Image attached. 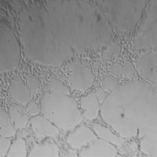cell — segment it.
<instances>
[{
	"mask_svg": "<svg viewBox=\"0 0 157 157\" xmlns=\"http://www.w3.org/2000/svg\"><path fill=\"white\" fill-rule=\"evenodd\" d=\"M26 82H27V86L32 92H36L37 90H39L40 88V85H41V82L39 78L32 76V75L26 76Z\"/></svg>",
	"mask_w": 157,
	"mask_h": 157,
	"instance_id": "2e32d148",
	"label": "cell"
},
{
	"mask_svg": "<svg viewBox=\"0 0 157 157\" xmlns=\"http://www.w3.org/2000/svg\"><path fill=\"white\" fill-rule=\"evenodd\" d=\"M80 105L83 110L84 117L89 120H94L99 113V101L95 92H91L80 100Z\"/></svg>",
	"mask_w": 157,
	"mask_h": 157,
	"instance_id": "8992f818",
	"label": "cell"
},
{
	"mask_svg": "<svg viewBox=\"0 0 157 157\" xmlns=\"http://www.w3.org/2000/svg\"><path fill=\"white\" fill-rule=\"evenodd\" d=\"M10 94L13 100L23 105L29 103L32 98L30 89L21 80L10 81Z\"/></svg>",
	"mask_w": 157,
	"mask_h": 157,
	"instance_id": "5b68a950",
	"label": "cell"
},
{
	"mask_svg": "<svg viewBox=\"0 0 157 157\" xmlns=\"http://www.w3.org/2000/svg\"><path fill=\"white\" fill-rule=\"evenodd\" d=\"M104 90L102 88H99V89L97 90V91L95 92L97 95V98H98V101H99V103H102L104 102V100L105 99L106 96H107V94L105 92H104Z\"/></svg>",
	"mask_w": 157,
	"mask_h": 157,
	"instance_id": "ac0fdd59",
	"label": "cell"
},
{
	"mask_svg": "<svg viewBox=\"0 0 157 157\" xmlns=\"http://www.w3.org/2000/svg\"><path fill=\"white\" fill-rule=\"evenodd\" d=\"M8 157H25L27 156V146L25 139L17 137L10 148L7 154Z\"/></svg>",
	"mask_w": 157,
	"mask_h": 157,
	"instance_id": "7c38bea8",
	"label": "cell"
},
{
	"mask_svg": "<svg viewBox=\"0 0 157 157\" xmlns=\"http://www.w3.org/2000/svg\"><path fill=\"white\" fill-rule=\"evenodd\" d=\"M68 78L71 86L78 78L75 90H84L92 86L94 82V76L92 71L81 61H75L68 67Z\"/></svg>",
	"mask_w": 157,
	"mask_h": 157,
	"instance_id": "6da1fadb",
	"label": "cell"
},
{
	"mask_svg": "<svg viewBox=\"0 0 157 157\" xmlns=\"http://www.w3.org/2000/svg\"><path fill=\"white\" fill-rule=\"evenodd\" d=\"M121 54V47L113 41L109 42L102 51V58L104 61H109L113 57H119Z\"/></svg>",
	"mask_w": 157,
	"mask_h": 157,
	"instance_id": "4fadbf2b",
	"label": "cell"
},
{
	"mask_svg": "<svg viewBox=\"0 0 157 157\" xmlns=\"http://www.w3.org/2000/svg\"><path fill=\"white\" fill-rule=\"evenodd\" d=\"M0 134L6 137H12L16 134V128L12 124L10 117L6 111L0 109Z\"/></svg>",
	"mask_w": 157,
	"mask_h": 157,
	"instance_id": "30bf717a",
	"label": "cell"
},
{
	"mask_svg": "<svg viewBox=\"0 0 157 157\" xmlns=\"http://www.w3.org/2000/svg\"><path fill=\"white\" fill-rule=\"evenodd\" d=\"M110 73L114 75L134 77L135 75V68L132 62L126 61L123 64L114 63L110 68Z\"/></svg>",
	"mask_w": 157,
	"mask_h": 157,
	"instance_id": "8fae6325",
	"label": "cell"
},
{
	"mask_svg": "<svg viewBox=\"0 0 157 157\" xmlns=\"http://www.w3.org/2000/svg\"><path fill=\"white\" fill-rule=\"evenodd\" d=\"M60 150L58 145L52 143L38 144L35 143L34 146L29 152V156H60Z\"/></svg>",
	"mask_w": 157,
	"mask_h": 157,
	"instance_id": "ba28073f",
	"label": "cell"
},
{
	"mask_svg": "<svg viewBox=\"0 0 157 157\" xmlns=\"http://www.w3.org/2000/svg\"><path fill=\"white\" fill-rule=\"evenodd\" d=\"M32 131L39 137H56L59 134V130L47 119L41 116H36L30 120Z\"/></svg>",
	"mask_w": 157,
	"mask_h": 157,
	"instance_id": "3957f363",
	"label": "cell"
},
{
	"mask_svg": "<svg viewBox=\"0 0 157 157\" xmlns=\"http://www.w3.org/2000/svg\"><path fill=\"white\" fill-rule=\"evenodd\" d=\"M93 129L94 132L100 138L104 141H106L109 143H112L116 146L120 147L123 145V141L120 137L115 135L109 129L103 127L99 123H94L93 126Z\"/></svg>",
	"mask_w": 157,
	"mask_h": 157,
	"instance_id": "9c48e42d",
	"label": "cell"
},
{
	"mask_svg": "<svg viewBox=\"0 0 157 157\" xmlns=\"http://www.w3.org/2000/svg\"><path fill=\"white\" fill-rule=\"evenodd\" d=\"M79 156H117L118 151L113 145L104 140H97L78 152Z\"/></svg>",
	"mask_w": 157,
	"mask_h": 157,
	"instance_id": "7a4b0ae2",
	"label": "cell"
},
{
	"mask_svg": "<svg viewBox=\"0 0 157 157\" xmlns=\"http://www.w3.org/2000/svg\"><path fill=\"white\" fill-rule=\"evenodd\" d=\"M29 113L21 105H11L9 108V116L16 129H25L29 122Z\"/></svg>",
	"mask_w": 157,
	"mask_h": 157,
	"instance_id": "52a82bcc",
	"label": "cell"
},
{
	"mask_svg": "<svg viewBox=\"0 0 157 157\" xmlns=\"http://www.w3.org/2000/svg\"><path fill=\"white\" fill-rule=\"evenodd\" d=\"M10 137H0V156L4 157L7 155L10 148Z\"/></svg>",
	"mask_w": 157,
	"mask_h": 157,
	"instance_id": "9a60e30c",
	"label": "cell"
},
{
	"mask_svg": "<svg viewBox=\"0 0 157 157\" xmlns=\"http://www.w3.org/2000/svg\"><path fill=\"white\" fill-rule=\"evenodd\" d=\"M119 79L112 75H107L101 83V88L105 91H112L119 86Z\"/></svg>",
	"mask_w": 157,
	"mask_h": 157,
	"instance_id": "5bb4252c",
	"label": "cell"
},
{
	"mask_svg": "<svg viewBox=\"0 0 157 157\" xmlns=\"http://www.w3.org/2000/svg\"><path fill=\"white\" fill-rule=\"evenodd\" d=\"M97 139L95 135L90 128L86 127H80L71 132L67 137V143L73 148H80L87 143Z\"/></svg>",
	"mask_w": 157,
	"mask_h": 157,
	"instance_id": "277c9868",
	"label": "cell"
},
{
	"mask_svg": "<svg viewBox=\"0 0 157 157\" xmlns=\"http://www.w3.org/2000/svg\"><path fill=\"white\" fill-rule=\"evenodd\" d=\"M26 110H27L29 116H37L39 113V106L34 100H32L29 102V105L26 107Z\"/></svg>",
	"mask_w": 157,
	"mask_h": 157,
	"instance_id": "e0dca14e",
	"label": "cell"
}]
</instances>
